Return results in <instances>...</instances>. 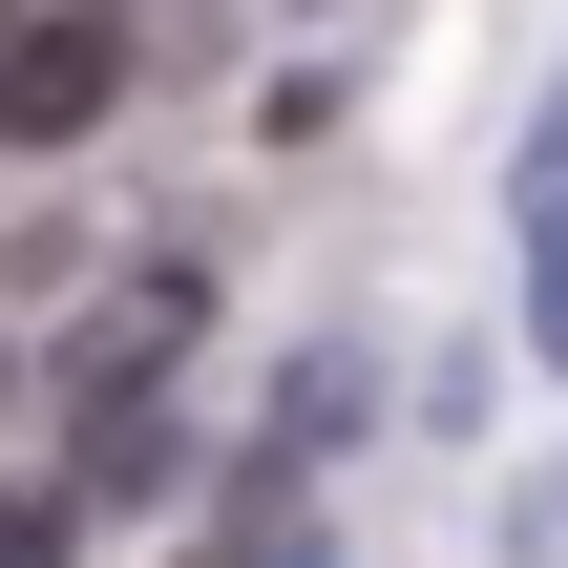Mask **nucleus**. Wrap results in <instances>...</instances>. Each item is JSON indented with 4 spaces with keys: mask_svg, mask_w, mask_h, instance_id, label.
<instances>
[{
    "mask_svg": "<svg viewBox=\"0 0 568 568\" xmlns=\"http://www.w3.org/2000/svg\"><path fill=\"white\" fill-rule=\"evenodd\" d=\"M126 105V21L105 0H21L0 21V148H84Z\"/></svg>",
    "mask_w": 568,
    "mask_h": 568,
    "instance_id": "1",
    "label": "nucleus"
},
{
    "mask_svg": "<svg viewBox=\"0 0 568 568\" xmlns=\"http://www.w3.org/2000/svg\"><path fill=\"white\" fill-rule=\"evenodd\" d=\"M0 568H63V485H21V506H0Z\"/></svg>",
    "mask_w": 568,
    "mask_h": 568,
    "instance_id": "2",
    "label": "nucleus"
},
{
    "mask_svg": "<svg viewBox=\"0 0 568 568\" xmlns=\"http://www.w3.org/2000/svg\"><path fill=\"white\" fill-rule=\"evenodd\" d=\"M0 400H21V358H0Z\"/></svg>",
    "mask_w": 568,
    "mask_h": 568,
    "instance_id": "3",
    "label": "nucleus"
},
{
    "mask_svg": "<svg viewBox=\"0 0 568 568\" xmlns=\"http://www.w3.org/2000/svg\"><path fill=\"white\" fill-rule=\"evenodd\" d=\"M0 21H21V0H0Z\"/></svg>",
    "mask_w": 568,
    "mask_h": 568,
    "instance_id": "4",
    "label": "nucleus"
}]
</instances>
